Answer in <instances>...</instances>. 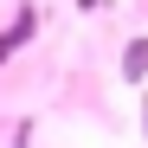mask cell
I'll list each match as a JSON object with an SVG mask.
<instances>
[{"label":"cell","instance_id":"6da1fadb","mask_svg":"<svg viewBox=\"0 0 148 148\" xmlns=\"http://www.w3.org/2000/svg\"><path fill=\"white\" fill-rule=\"evenodd\" d=\"M32 32H39V7H19V13H13V26L0 32V64H7V58H13L19 45L32 39Z\"/></svg>","mask_w":148,"mask_h":148},{"label":"cell","instance_id":"7a4b0ae2","mask_svg":"<svg viewBox=\"0 0 148 148\" xmlns=\"http://www.w3.org/2000/svg\"><path fill=\"white\" fill-rule=\"evenodd\" d=\"M122 77H129V84H148V39H129V45H122Z\"/></svg>","mask_w":148,"mask_h":148},{"label":"cell","instance_id":"3957f363","mask_svg":"<svg viewBox=\"0 0 148 148\" xmlns=\"http://www.w3.org/2000/svg\"><path fill=\"white\" fill-rule=\"evenodd\" d=\"M77 7H84V13H97V7H103V0H77Z\"/></svg>","mask_w":148,"mask_h":148},{"label":"cell","instance_id":"277c9868","mask_svg":"<svg viewBox=\"0 0 148 148\" xmlns=\"http://www.w3.org/2000/svg\"><path fill=\"white\" fill-rule=\"evenodd\" d=\"M142 135H148V97H142Z\"/></svg>","mask_w":148,"mask_h":148}]
</instances>
